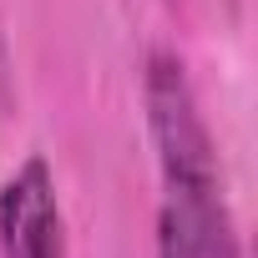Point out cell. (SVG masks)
Instances as JSON below:
<instances>
[{
    "mask_svg": "<svg viewBox=\"0 0 258 258\" xmlns=\"http://www.w3.org/2000/svg\"><path fill=\"white\" fill-rule=\"evenodd\" d=\"M142 91H147V126L157 142V172H162L157 258H243L223 198L213 132L198 111L182 61L157 51L147 61Z\"/></svg>",
    "mask_w": 258,
    "mask_h": 258,
    "instance_id": "cell-1",
    "label": "cell"
},
{
    "mask_svg": "<svg viewBox=\"0 0 258 258\" xmlns=\"http://www.w3.org/2000/svg\"><path fill=\"white\" fill-rule=\"evenodd\" d=\"M0 248L6 258H66V223L46 157H26L0 187Z\"/></svg>",
    "mask_w": 258,
    "mask_h": 258,
    "instance_id": "cell-2",
    "label": "cell"
}]
</instances>
